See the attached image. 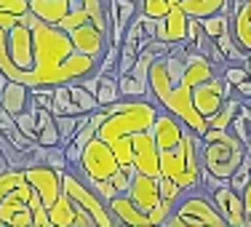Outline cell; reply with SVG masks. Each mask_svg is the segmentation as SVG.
Instances as JSON below:
<instances>
[{"mask_svg": "<svg viewBox=\"0 0 251 227\" xmlns=\"http://www.w3.org/2000/svg\"><path fill=\"white\" fill-rule=\"evenodd\" d=\"M222 77H225V83L227 86H241L243 80L249 77V70H246V64H225L222 67Z\"/></svg>", "mask_w": 251, "mask_h": 227, "instance_id": "ee69618b", "label": "cell"}, {"mask_svg": "<svg viewBox=\"0 0 251 227\" xmlns=\"http://www.w3.org/2000/svg\"><path fill=\"white\" fill-rule=\"evenodd\" d=\"M152 136H155V145H158V150L160 152H169V150H176L179 147V142H182V136H184V123L179 121L176 115H171L169 110H163L158 118H155V123H152Z\"/></svg>", "mask_w": 251, "mask_h": 227, "instance_id": "9a60e30c", "label": "cell"}, {"mask_svg": "<svg viewBox=\"0 0 251 227\" xmlns=\"http://www.w3.org/2000/svg\"><path fill=\"white\" fill-rule=\"evenodd\" d=\"M238 104H241V99L227 97V99L222 101V107H219V110L214 112L211 118H208V128L230 131V126H232V118H235V110H238Z\"/></svg>", "mask_w": 251, "mask_h": 227, "instance_id": "f546056e", "label": "cell"}, {"mask_svg": "<svg viewBox=\"0 0 251 227\" xmlns=\"http://www.w3.org/2000/svg\"><path fill=\"white\" fill-rule=\"evenodd\" d=\"M38 145L40 147H56L62 145V136H59V128H56V118L38 128Z\"/></svg>", "mask_w": 251, "mask_h": 227, "instance_id": "f35d334b", "label": "cell"}, {"mask_svg": "<svg viewBox=\"0 0 251 227\" xmlns=\"http://www.w3.org/2000/svg\"><path fill=\"white\" fill-rule=\"evenodd\" d=\"M134 166H121V169L115 171V174L110 177L112 187L118 190V193H128V184H131V177H134Z\"/></svg>", "mask_w": 251, "mask_h": 227, "instance_id": "f6af8a7d", "label": "cell"}, {"mask_svg": "<svg viewBox=\"0 0 251 227\" xmlns=\"http://www.w3.org/2000/svg\"><path fill=\"white\" fill-rule=\"evenodd\" d=\"M94 97H97L99 107H107V104H112V101L123 99V97H121V88H118V75L99 73V83H97V91H94Z\"/></svg>", "mask_w": 251, "mask_h": 227, "instance_id": "83f0119b", "label": "cell"}, {"mask_svg": "<svg viewBox=\"0 0 251 227\" xmlns=\"http://www.w3.org/2000/svg\"><path fill=\"white\" fill-rule=\"evenodd\" d=\"M139 14V3L136 0H107V16H110V46L121 49L126 27L131 19Z\"/></svg>", "mask_w": 251, "mask_h": 227, "instance_id": "5bb4252c", "label": "cell"}, {"mask_svg": "<svg viewBox=\"0 0 251 227\" xmlns=\"http://www.w3.org/2000/svg\"><path fill=\"white\" fill-rule=\"evenodd\" d=\"M0 107L8 110L11 115L16 118L22 110L29 107V86H25V83H19V80H8L5 88L0 91Z\"/></svg>", "mask_w": 251, "mask_h": 227, "instance_id": "7402d4cb", "label": "cell"}, {"mask_svg": "<svg viewBox=\"0 0 251 227\" xmlns=\"http://www.w3.org/2000/svg\"><path fill=\"white\" fill-rule=\"evenodd\" d=\"M104 112L107 118L101 121L97 136L110 145V142L121 139V136H131L136 131H150L155 118L160 115V104L150 99H118L107 104Z\"/></svg>", "mask_w": 251, "mask_h": 227, "instance_id": "7a4b0ae2", "label": "cell"}, {"mask_svg": "<svg viewBox=\"0 0 251 227\" xmlns=\"http://www.w3.org/2000/svg\"><path fill=\"white\" fill-rule=\"evenodd\" d=\"M70 38H73L75 51L86 53V56H94V59H99V62H101V56H104V51L110 49V35L99 32L91 22H83L80 27L70 29Z\"/></svg>", "mask_w": 251, "mask_h": 227, "instance_id": "4fadbf2b", "label": "cell"}, {"mask_svg": "<svg viewBox=\"0 0 251 227\" xmlns=\"http://www.w3.org/2000/svg\"><path fill=\"white\" fill-rule=\"evenodd\" d=\"M171 5H179L187 16H195V19H206L211 14H232L230 0H169Z\"/></svg>", "mask_w": 251, "mask_h": 227, "instance_id": "44dd1931", "label": "cell"}, {"mask_svg": "<svg viewBox=\"0 0 251 227\" xmlns=\"http://www.w3.org/2000/svg\"><path fill=\"white\" fill-rule=\"evenodd\" d=\"M43 163H49L51 169L56 171H64L67 169V158H64V147L56 145V147H43Z\"/></svg>", "mask_w": 251, "mask_h": 227, "instance_id": "7bdbcfd3", "label": "cell"}, {"mask_svg": "<svg viewBox=\"0 0 251 227\" xmlns=\"http://www.w3.org/2000/svg\"><path fill=\"white\" fill-rule=\"evenodd\" d=\"M29 211H32V227H51V219H49V208H46V203L40 201V195L32 190V195H29L27 201Z\"/></svg>", "mask_w": 251, "mask_h": 227, "instance_id": "e575fe53", "label": "cell"}, {"mask_svg": "<svg viewBox=\"0 0 251 227\" xmlns=\"http://www.w3.org/2000/svg\"><path fill=\"white\" fill-rule=\"evenodd\" d=\"M184 43H187V40H184ZM214 75H217V64H214L206 53L195 51L193 46L187 43V64H184V75H182V80H179V83L195 88L198 83L208 80V77H214Z\"/></svg>", "mask_w": 251, "mask_h": 227, "instance_id": "d6986e66", "label": "cell"}, {"mask_svg": "<svg viewBox=\"0 0 251 227\" xmlns=\"http://www.w3.org/2000/svg\"><path fill=\"white\" fill-rule=\"evenodd\" d=\"M249 179H251V147H249V152L243 155L241 166H238V169L232 171V177H230V187H232V190H238V193H243V187L249 184Z\"/></svg>", "mask_w": 251, "mask_h": 227, "instance_id": "836d02e7", "label": "cell"}, {"mask_svg": "<svg viewBox=\"0 0 251 227\" xmlns=\"http://www.w3.org/2000/svg\"><path fill=\"white\" fill-rule=\"evenodd\" d=\"M53 115H83V110L73 101L70 97V86H53V104H51Z\"/></svg>", "mask_w": 251, "mask_h": 227, "instance_id": "f1b7e54d", "label": "cell"}, {"mask_svg": "<svg viewBox=\"0 0 251 227\" xmlns=\"http://www.w3.org/2000/svg\"><path fill=\"white\" fill-rule=\"evenodd\" d=\"M131 145H134V160H131V166L139 174L160 177V150L155 145L152 131H136V134H131Z\"/></svg>", "mask_w": 251, "mask_h": 227, "instance_id": "8fae6325", "label": "cell"}, {"mask_svg": "<svg viewBox=\"0 0 251 227\" xmlns=\"http://www.w3.org/2000/svg\"><path fill=\"white\" fill-rule=\"evenodd\" d=\"M158 190H160V201L171 203V206H176L179 198H182V193H184L174 179H169V177H158Z\"/></svg>", "mask_w": 251, "mask_h": 227, "instance_id": "8d00e7d4", "label": "cell"}, {"mask_svg": "<svg viewBox=\"0 0 251 227\" xmlns=\"http://www.w3.org/2000/svg\"><path fill=\"white\" fill-rule=\"evenodd\" d=\"M243 206H246V225L251 227V179H249V184L243 187Z\"/></svg>", "mask_w": 251, "mask_h": 227, "instance_id": "c3c4849f", "label": "cell"}, {"mask_svg": "<svg viewBox=\"0 0 251 227\" xmlns=\"http://www.w3.org/2000/svg\"><path fill=\"white\" fill-rule=\"evenodd\" d=\"M56 118V128H59V136H62V145H67V142H73L75 131L80 128V123H86V112L83 115H53Z\"/></svg>", "mask_w": 251, "mask_h": 227, "instance_id": "1f68e13d", "label": "cell"}, {"mask_svg": "<svg viewBox=\"0 0 251 227\" xmlns=\"http://www.w3.org/2000/svg\"><path fill=\"white\" fill-rule=\"evenodd\" d=\"M75 169H77V174H80V177L110 179L118 169H121V163H118V158H115V152H112V147L107 145L104 139L94 136V139L88 142L86 147H83L80 163H77Z\"/></svg>", "mask_w": 251, "mask_h": 227, "instance_id": "52a82bcc", "label": "cell"}, {"mask_svg": "<svg viewBox=\"0 0 251 227\" xmlns=\"http://www.w3.org/2000/svg\"><path fill=\"white\" fill-rule=\"evenodd\" d=\"M211 201L217 206V211L225 217L227 227H249L246 225V206H243V195L238 190H232L230 184L211 190Z\"/></svg>", "mask_w": 251, "mask_h": 227, "instance_id": "7c38bea8", "label": "cell"}, {"mask_svg": "<svg viewBox=\"0 0 251 227\" xmlns=\"http://www.w3.org/2000/svg\"><path fill=\"white\" fill-rule=\"evenodd\" d=\"M249 147L238 139L232 131H219V128H206L201 136V166L208 174H217L230 182L232 171L241 166L243 155Z\"/></svg>", "mask_w": 251, "mask_h": 227, "instance_id": "277c9868", "label": "cell"}, {"mask_svg": "<svg viewBox=\"0 0 251 227\" xmlns=\"http://www.w3.org/2000/svg\"><path fill=\"white\" fill-rule=\"evenodd\" d=\"M62 193L73 201L75 208H86V211L94 217L97 227H115L118 225L115 217L110 214V208H107V203L101 201L99 195L75 174V171H70V166L62 171Z\"/></svg>", "mask_w": 251, "mask_h": 227, "instance_id": "8992f818", "label": "cell"}, {"mask_svg": "<svg viewBox=\"0 0 251 227\" xmlns=\"http://www.w3.org/2000/svg\"><path fill=\"white\" fill-rule=\"evenodd\" d=\"M0 8L8 11V14L22 16V14H27V11H29V0H0Z\"/></svg>", "mask_w": 251, "mask_h": 227, "instance_id": "bcb514c9", "label": "cell"}, {"mask_svg": "<svg viewBox=\"0 0 251 227\" xmlns=\"http://www.w3.org/2000/svg\"><path fill=\"white\" fill-rule=\"evenodd\" d=\"M166 56V53H163ZM163 56H158V59H152V64H150V75H147V80H150V97L158 101V104H163L166 97H169V91H171V77H169V70H166V59Z\"/></svg>", "mask_w": 251, "mask_h": 227, "instance_id": "603a6c76", "label": "cell"}, {"mask_svg": "<svg viewBox=\"0 0 251 227\" xmlns=\"http://www.w3.org/2000/svg\"><path fill=\"white\" fill-rule=\"evenodd\" d=\"M128 195L142 211L150 214L152 208L160 206V190H158V177H147V174H139L134 171L131 177V184H128Z\"/></svg>", "mask_w": 251, "mask_h": 227, "instance_id": "ac0fdd59", "label": "cell"}, {"mask_svg": "<svg viewBox=\"0 0 251 227\" xmlns=\"http://www.w3.org/2000/svg\"><path fill=\"white\" fill-rule=\"evenodd\" d=\"M75 0H29V11L46 25H59L64 14L73 8Z\"/></svg>", "mask_w": 251, "mask_h": 227, "instance_id": "cb8c5ba5", "label": "cell"}, {"mask_svg": "<svg viewBox=\"0 0 251 227\" xmlns=\"http://www.w3.org/2000/svg\"><path fill=\"white\" fill-rule=\"evenodd\" d=\"M75 174H77V171H75ZM77 177H80V174H77ZM80 179H83V182H86L88 187H91L94 193H97V195H99V198L104 201V203L110 201L112 195H118V190L112 187V182H110V179H91V177H80Z\"/></svg>", "mask_w": 251, "mask_h": 227, "instance_id": "60d3db41", "label": "cell"}, {"mask_svg": "<svg viewBox=\"0 0 251 227\" xmlns=\"http://www.w3.org/2000/svg\"><path fill=\"white\" fill-rule=\"evenodd\" d=\"M112 152H115L118 163L121 166H131V160H134V145H131V136H121V139L110 142Z\"/></svg>", "mask_w": 251, "mask_h": 227, "instance_id": "ab89813d", "label": "cell"}, {"mask_svg": "<svg viewBox=\"0 0 251 227\" xmlns=\"http://www.w3.org/2000/svg\"><path fill=\"white\" fill-rule=\"evenodd\" d=\"M83 11H86L88 22L99 29V32L110 35V16H107V0H80Z\"/></svg>", "mask_w": 251, "mask_h": 227, "instance_id": "4316f807", "label": "cell"}, {"mask_svg": "<svg viewBox=\"0 0 251 227\" xmlns=\"http://www.w3.org/2000/svg\"><path fill=\"white\" fill-rule=\"evenodd\" d=\"M107 208H110V214L115 217L118 225H126V227H152L150 214L142 211V208L131 201L128 193L112 195V198L107 201Z\"/></svg>", "mask_w": 251, "mask_h": 227, "instance_id": "2e32d148", "label": "cell"}, {"mask_svg": "<svg viewBox=\"0 0 251 227\" xmlns=\"http://www.w3.org/2000/svg\"><path fill=\"white\" fill-rule=\"evenodd\" d=\"M230 94H232V86H227L222 75H214V77H208V80H203L193 88V101H195V107H198V112L208 121V118L222 107V101L230 97Z\"/></svg>", "mask_w": 251, "mask_h": 227, "instance_id": "30bf717a", "label": "cell"}, {"mask_svg": "<svg viewBox=\"0 0 251 227\" xmlns=\"http://www.w3.org/2000/svg\"><path fill=\"white\" fill-rule=\"evenodd\" d=\"M49 219H51V227H73L75 206H73V201H70L64 193L49 206Z\"/></svg>", "mask_w": 251, "mask_h": 227, "instance_id": "d4e9b609", "label": "cell"}, {"mask_svg": "<svg viewBox=\"0 0 251 227\" xmlns=\"http://www.w3.org/2000/svg\"><path fill=\"white\" fill-rule=\"evenodd\" d=\"M230 131L246 147H251V101H243L241 99V104H238V110H235V118H232Z\"/></svg>", "mask_w": 251, "mask_h": 227, "instance_id": "484cf974", "label": "cell"}, {"mask_svg": "<svg viewBox=\"0 0 251 227\" xmlns=\"http://www.w3.org/2000/svg\"><path fill=\"white\" fill-rule=\"evenodd\" d=\"M166 227H227V222L217 211L211 198L190 190V193H182L174 211L166 219Z\"/></svg>", "mask_w": 251, "mask_h": 227, "instance_id": "5b68a950", "label": "cell"}, {"mask_svg": "<svg viewBox=\"0 0 251 227\" xmlns=\"http://www.w3.org/2000/svg\"><path fill=\"white\" fill-rule=\"evenodd\" d=\"M67 86H70V97H73V101L80 107L83 112H86V115H88V112H94V110H99L97 97H94L83 83H67Z\"/></svg>", "mask_w": 251, "mask_h": 227, "instance_id": "4dcf8cb0", "label": "cell"}, {"mask_svg": "<svg viewBox=\"0 0 251 227\" xmlns=\"http://www.w3.org/2000/svg\"><path fill=\"white\" fill-rule=\"evenodd\" d=\"M230 32L235 43L243 51H251V0H243V5L230 14Z\"/></svg>", "mask_w": 251, "mask_h": 227, "instance_id": "ffe728a7", "label": "cell"}, {"mask_svg": "<svg viewBox=\"0 0 251 227\" xmlns=\"http://www.w3.org/2000/svg\"><path fill=\"white\" fill-rule=\"evenodd\" d=\"M187 22H190V16L179 5H171V11L163 19H155V38L169 46L182 43V40H187Z\"/></svg>", "mask_w": 251, "mask_h": 227, "instance_id": "e0dca14e", "label": "cell"}, {"mask_svg": "<svg viewBox=\"0 0 251 227\" xmlns=\"http://www.w3.org/2000/svg\"><path fill=\"white\" fill-rule=\"evenodd\" d=\"M16 22H19V16H16V14H8V11H3V8H0V27H3V29L14 27Z\"/></svg>", "mask_w": 251, "mask_h": 227, "instance_id": "681fc988", "label": "cell"}, {"mask_svg": "<svg viewBox=\"0 0 251 227\" xmlns=\"http://www.w3.org/2000/svg\"><path fill=\"white\" fill-rule=\"evenodd\" d=\"M160 107H163V110H169L171 115H176L179 121L184 123V128H190L193 134H198V136L206 134L208 121L198 112V107H195V101H193V88H190V86H184V83L171 86L169 97H166V101H163Z\"/></svg>", "mask_w": 251, "mask_h": 227, "instance_id": "ba28073f", "label": "cell"}, {"mask_svg": "<svg viewBox=\"0 0 251 227\" xmlns=\"http://www.w3.org/2000/svg\"><path fill=\"white\" fill-rule=\"evenodd\" d=\"M25 177L29 182V187L40 195V201L46 203V208L51 206L53 201L62 195V171L51 169L49 163H29L25 166Z\"/></svg>", "mask_w": 251, "mask_h": 227, "instance_id": "9c48e42d", "label": "cell"}, {"mask_svg": "<svg viewBox=\"0 0 251 227\" xmlns=\"http://www.w3.org/2000/svg\"><path fill=\"white\" fill-rule=\"evenodd\" d=\"M201 25H203V32L208 35V38H219V35H225V32H230V14H211V16H206V19H201Z\"/></svg>", "mask_w": 251, "mask_h": 227, "instance_id": "d6a6232c", "label": "cell"}, {"mask_svg": "<svg viewBox=\"0 0 251 227\" xmlns=\"http://www.w3.org/2000/svg\"><path fill=\"white\" fill-rule=\"evenodd\" d=\"M139 11H142V14H147L150 19H163V16L171 11V3H169V0H142Z\"/></svg>", "mask_w": 251, "mask_h": 227, "instance_id": "b9f144b4", "label": "cell"}, {"mask_svg": "<svg viewBox=\"0 0 251 227\" xmlns=\"http://www.w3.org/2000/svg\"><path fill=\"white\" fill-rule=\"evenodd\" d=\"M16 126L25 136H29L32 142H38V121H35V112L32 107H27V110H22L19 115H16Z\"/></svg>", "mask_w": 251, "mask_h": 227, "instance_id": "74e56055", "label": "cell"}, {"mask_svg": "<svg viewBox=\"0 0 251 227\" xmlns=\"http://www.w3.org/2000/svg\"><path fill=\"white\" fill-rule=\"evenodd\" d=\"M32 49H35V67L25 73L22 83L29 88L38 86H64L62 64L75 53L73 38L56 25L38 22L32 27Z\"/></svg>", "mask_w": 251, "mask_h": 227, "instance_id": "6da1fadb", "label": "cell"}, {"mask_svg": "<svg viewBox=\"0 0 251 227\" xmlns=\"http://www.w3.org/2000/svg\"><path fill=\"white\" fill-rule=\"evenodd\" d=\"M62 147H64V158H67L70 166H77V163H80V155H83V147H80V145L67 142V145H62Z\"/></svg>", "mask_w": 251, "mask_h": 227, "instance_id": "7dc6e473", "label": "cell"}, {"mask_svg": "<svg viewBox=\"0 0 251 227\" xmlns=\"http://www.w3.org/2000/svg\"><path fill=\"white\" fill-rule=\"evenodd\" d=\"M83 22H88V16H86V11H83L80 0H75V3H73V8H70L67 14L62 16V19H59V25H56V27H62L64 32H70V29L80 27Z\"/></svg>", "mask_w": 251, "mask_h": 227, "instance_id": "d590c367", "label": "cell"}, {"mask_svg": "<svg viewBox=\"0 0 251 227\" xmlns=\"http://www.w3.org/2000/svg\"><path fill=\"white\" fill-rule=\"evenodd\" d=\"M246 70H249V77H251V51H249V56H246Z\"/></svg>", "mask_w": 251, "mask_h": 227, "instance_id": "f907efd6", "label": "cell"}, {"mask_svg": "<svg viewBox=\"0 0 251 227\" xmlns=\"http://www.w3.org/2000/svg\"><path fill=\"white\" fill-rule=\"evenodd\" d=\"M160 177L174 179L184 193L198 190L203 184V166H201V136L184 131L176 150L160 152Z\"/></svg>", "mask_w": 251, "mask_h": 227, "instance_id": "3957f363", "label": "cell"}]
</instances>
